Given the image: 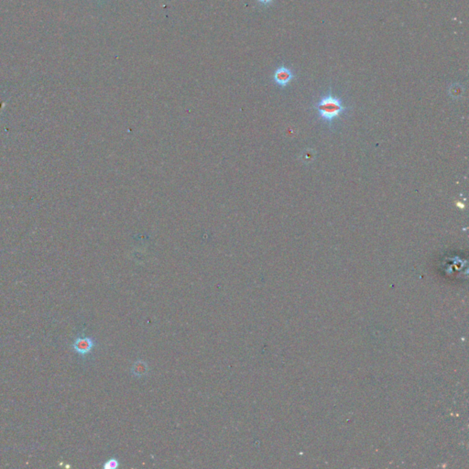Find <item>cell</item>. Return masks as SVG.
Instances as JSON below:
<instances>
[{
  "mask_svg": "<svg viewBox=\"0 0 469 469\" xmlns=\"http://www.w3.org/2000/svg\"><path fill=\"white\" fill-rule=\"evenodd\" d=\"M260 3L263 4V5H269L270 3H272L273 0H258Z\"/></svg>",
  "mask_w": 469,
  "mask_h": 469,
  "instance_id": "52a82bcc",
  "label": "cell"
},
{
  "mask_svg": "<svg viewBox=\"0 0 469 469\" xmlns=\"http://www.w3.org/2000/svg\"><path fill=\"white\" fill-rule=\"evenodd\" d=\"M464 92V88L461 85L458 84H454L449 89V94H451L454 98L460 97Z\"/></svg>",
  "mask_w": 469,
  "mask_h": 469,
  "instance_id": "5b68a950",
  "label": "cell"
},
{
  "mask_svg": "<svg viewBox=\"0 0 469 469\" xmlns=\"http://www.w3.org/2000/svg\"><path fill=\"white\" fill-rule=\"evenodd\" d=\"M95 346H96V342L94 338L88 337V336H78L73 341L72 347L78 355L82 357H86L88 354L92 352V350L94 349Z\"/></svg>",
  "mask_w": 469,
  "mask_h": 469,
  "instance_id": "7a4b0ae2",
  "label": "cell"
},
{
  "mask_svg": "<svg viewBox=\"0 0 469 469\" xmlns=\"http://www.w3.org/2000/svg\"><path fill=\"white\" fill-rule=\"evenodd\" d=\"M120 466V463H119V460L116 458V457H112L109 459L108 461H106L105 464L103 465V469H116Z\"/></svg>",
  "mask_w": 469,
  "mask_h": 469,
  "instance_id": "8992f818",
  "label": "cell"
},
{
  "mask_svg": "<svg viewBox=\"0 0 469 469\" xmlns=\"http://www.w3.org/2000/svg\"><path fill=\"white\" fill-rule=\"evenodd\" d=\"M294 78V74L292 71L286 66H280L277 68L273 74V80L277 86L281 87H286L289 86L290 83Z\"/></svg>",
  "mask_w": 469,
  "mask_h": 469,
  "instance_id": "3957f363",
  "label": "cell"
},
{
  "mask_svg": "<svg viewBox=\"0 0 469 469\" xmlns=\"http://www.w3.org/2000/svg\"><path fill=\"white\" fill-rule=\"evenodd\" d=\"M315 109L317 110L319 117L329 126L347 111L343 101L332 94L323 96L315 105Z\"/></svg>",
  "mask_w": 469,
  "mask_h": 469,
  "instance_id": "6da1fadb",
  "label": "cell"
},
{
  "mask_svg": "<svg viewBox=\"0 0 469 469\" xmlns=\"http://www.w3.org/2000/svg\"><path fill=\"white\" fill-rule=\"evenodd\" d=\"M131 374L136 378H142L148 374L149 372V365L146 361L142 359H137L135 361L130 369Z\"/></svg>",
  "mask_w": 469,
  "mask_h": 469,
  "instance_id": "277c9868",
  "label": "cell"
}]
</instances>
